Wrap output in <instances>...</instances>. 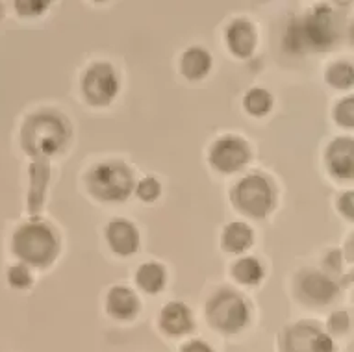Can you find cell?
Here are the masks:
<instances>
[{"label":"cell","mask_w":354,"mask_h":352,"mask_svg":"<svg viewBox=\"0 0 354 352\" xmlns=\"http://www.w3.org/2000/svg\"><path fill=\"white\" fill-rule=\"evenodd\" d=\"M13 252L32 266H48L58 254V239L47 225L34 221L15 232Z\"/></svg>","instance_id":"7a4b0ae2"},{"label":"cell","mask_w":354,"mask_h":352,"mask_svg":"<svg viewBox=\"0 0 354 352\" xmlns=\"http://www.w3.org/2000/svg\"><path fill=\"white\" fill-rule=\"evenodd\" d=\"M32 174V185H30V212L37 214L43 204V196H45V187L48 182V165L45 160H37L32 163L30 167Z\"/></svg>","instance_id":"2e32d148"},{"label":"cell","mask_w":354,"mask_h":352,"mask_svg":"<svg viewBox=\"0 0 354 352\" xmlns=\"http://www.w3.org/2000/svg\"><path fill=\"white\" fill-rule=\"evenodd\" d=\"M328 84L337 89H345L354 84V67L348 64H334L326 73Z\"/></svg>","instance_id":"7402d4cb"},{"label":"cell","mask_w":354,"mask_h":352,"mask_svg":"<svg viewBox=\"0 0 354 352\" xmlns=\"http://www.w3.org/2000/svg\"><path fill=\"white\" fill-rule=\"evenodd\" d=\"M351 248H353V256H354V239H353V243H351Z\"/></svg>","instance_id":"4dcf8cb0"},{"label":"cell","mask_w":354,"mask_h":352,"mask_svg":"<svg viewBox=\"0 0 354 352\" xmlns=\"http://www.w3.org/2000/svg\"><path fill=\"white\" fill-rule=\"evenodd\" d=\"M334 39V24H332V15L328 8H319L315 10L314 15H310L295 26H291L286 37L288 48L302 53L308 48H326Z\"/></svg>","instance_id":"3957f363"},{"label":"cell","mask_w":354,"mask_h":352,"mask_svg":"<svg viewBox=\"0 0 354 352\" xmlns=\"http://www.w3.org/2000/svg\"><path fill=\"white\" fill-rule=\"evenodd\" d=\"M209 323L227 334H234L245 326L249 319V308L239 295L232 291H221L208 302L206 308Z\"/></svg>","instance_id":"5b68a950"},{"label":"cell","mask_w":354,"mask_h":352,"mask_svg":"<svg viewBox=\"0 0 354 352\" xmlns=\"http://www.w3.org/2000/svg\"><path fill=\"white\" fill-rule=\"evenodd\" d=\"M209 67H212V58L203 48H189L182 58V73L189 80H198V78L206 76Z\"/></svg>","instance_id":"e0dca14e"},{"label":"cell","mask_w":354,"mask_h":352,"mask_svg":"<svg viewBox=\"0 0 354 352\" xmlns=\"http://www.w3.org/2000/svg\"><path fill=\"white\" fill-rule=\"evenodd\" d=\"M8 278H10V284H12L13 288H17V289L28 288L30 284H32V277H30L28 269H26L24 266L12 267L10 272H8Z\"/></svg>","instance_id":"d4e9b609"},{"label":"cell","mask_w":354,"mask_h":352,"mask_svg":"<svg viewBox=\"0 0 354 352\" xmlns=\"http://www.w3.org/2000/svg\"><path fill=\"white\" fill-rule=\"evenodd\" d=\"M193 326L192 315L186 304L182 302H171L163 308L162 312V328L171 335H180L189 332Z\"/></svg>","instance_id":"4fadbf2b"},{"label":"cell","mask_w":354,"mask_h":352,"mask_svg":"<svg viewBox=\"0 0 354 352\" xmlns=\"http://www.w3.org/2000/svg\"><path fill=\"white\" fill-rule=\"evenodd\" d=\"M0 15H2V8H0Z\"/></svg>","instance_id":"1f68e13d"},{"label":"cell","mask_w":354,"mask_h":352,"mask_svg":"<svg viewBox=\"0 0 354 352\" xmlns=\"http://www.w3.org/2000/svg\"><path fill=\"white\" fill-rule=\"evenodd\" d=\"M160 184H158V180L156 178H143L138 184V195H140L141 201H147V203H152V201H156L158 195H160Z\"/></svg>","instance_id":"cb8c5ba5"},{"label":"cell","mask_w":354,"mask_h":352,"mask_svg":"<svg viewBox=\"0 0 354 352\" xmlns=\"http://www.w3.org/2000/svg\"><path fill=\"white\" fill-rule=\"evenodd\" d=\"M47 6L48 2H43V0H19V2H15V8L21 15H39L47 10Z\"/></svg>","instance_id":"484cf974"},{"label":"cell","mask_w":354,"mask_h":352,"mask_svg":"<svg viewBox=\"0 0 354 352\" xmlns=\"http://www.w3.org/2000/svg\"><path fill=\"white\" fill-rule=\"evenodd\" d=\"M140 308L136 295L128 288H113L108 295V312L117 319L134 317Z\"/></svg>","instance_id":"5bb4252c"},{"label":"cell","mask_w":354,"mask_h":352,"mask_svg":"<svg viewBox=\"0 0 354 352\" xmlns=\"http://www.w3.org/2000/svg\"><path fill=\"white\" fill-rule=\"evenodd\" d=\"M234 277L238 278L241 284L252 286V284L260 282L261 277H263V269L254 258H243L234 266Z\"/></svg>","instance_id":"ffe728a7"},{"label":"cell","mask_w":354,"mask_h":352,"mask_svg":"<svg viewBox=\"0 0 354 352\" xmlns=\"http://www.w3.org/2000/svg\"><path fill=\"white\" fill-rule=\"evenodd\" d=\"M234 203L239 210L252 217H263L273 206V191L266 178L258 174H250L236 185Z\"/></svg>","instance_id":"8992f818"},{"label":"cell","mask_w":354,"mask_h":352,"mask_svg":"<svg viewBox=\"0 0 354 352\" xmlns=\"http://www.w3.org/2000/svg\"><path fill=\"white\" fill-rule=\"evenodd\" d=\"M227 39L230 50H232L236 56H239V58H247V56H250V53L254 50V28H252V24L247 23V21H236V23H232V26L228 28Z\"/></svg>","instance_id":"7c38bea8"},{"label":"cell","mask_w":354,"mask_h":352,"mask_svg":"<svg viewBox=\"0 0 354 352\" xmlns=\"http://www.w3.org/2000/svg\"><path fill=\"white\" fill-rule=\"evenodd\" d=\"M326 163L339 178H354V139H336L326 150Z\"/></svg>","instance_id":"9c48e42d"},{"label":"cell","mask_w":354,"mask_h":352,"mask_svg":"<svg viewBox=\"0 0 354 352\" xmlns=\"http://www.w3.org/2000/svg\"><path fill=\"white\" fill-rule=\"evenodd\" d=\"M67 128L53 113H37L30 117L23 128V147L35 160H45L64 147Z\"/></svg>","instance_id":"6da1fadb"},{"label":"cell","mask_w":354,"mask_h":352,"mask_svg":"<svg viewBox=\"0 0 354 352\" xmlns=\"http://www.w3.org/2000/svg\"><path fill=\"white\" fill-rule=\"evenodd\" d=\"M314 352H334V343L330 337L319 332L314 341Z\"/></svg>","instance_id":"f1b7e54d"},{"label":"cell","mask_w":354,"mask_h":352,"mask_svg":"<svg viewBox=\"0 0 354 352\" xmlns=\"http://www.w3.org/2000/svg\"><path fill=\"white\" fill-rule=\"evenodd\" d=\"M89 189L100 201H124L132 193V174L121 163H100L87 178Z\"/></svg>","instance_id":"277c9868"},{"label":"cell","mask_w":354,"mask_h":352,"mask_svg":"<svg viewBox=\"0 0 354 352\" xmlns=\"http://www.w3.org/2000/svg\"><path fill=\"white\" fill-rule=\"evenodd\" d=\"M299 289H301L302 297L308 302H314V304H326L337 293L336 284L323 275H317V272H310L302 278Z\"/></svg>","instance_id":"8fae6325"},{"label":"cell","mask_w":354,"mask_h":352,"mask_svg":"<svg viewBox=\"0 0 354 352\" xmlns=\"http://www.w3.org/2000/svg\"><path fill=\"white\" fill-rule=\"evenodd\" d=\"M182 352H212V349L206 343H203V341H192V343H187L184 346Z\"/></svg>","instance_id":"f546056e"},{"label":"cell","mask_w":354,"mask_h":352,"mask_svg":"<svg viewBox=\"0 0 354 352\" xmlns=\"http://www.w3.org/2000/svg\"><path fill=\"white\" fill-rule=\"evenodd\" d=\"M319 330L312 324H297L288 330L284 340L286 352H314V341Z\"/></svg>","instance_id":"9a60e30c"},{"label":"cell","mask_w":354,"mask_h":352,"mask_svg":"<svg viewBox=\"0 0 354 352\" xmlns=\"http://www.w3.org/2000/svg\"><path fill=\"white\" fill-rule=\"evenodd\" d=\"M249 160V149L243 139L225 138L219 139L209 152V162L217 171L223 173H234L247 163Z\"/></svg>","instance_id":"ba28073f"},{"label":"cell","mask_w":354,"mask_h":352,"mask_svg":"<svg viewBox=\"0 0 354 352\" xmlns=\"http://www.w3.org/2000/svg\"><path fill=\"white\" fill-rule=\"evenodd\" d=\"M273 106V98L266 89H250L245 97V110L252 115H263Z\"/></svg>","instance_id":"44dd1931"},{"label":"cell","mask_w":354,"mask_h":352,"mask_svg":"<svg viewBox=\"0 0 354 352\" xmlns=\"http://www.w3.org/2000/svg\"><path fill=\"white\" fill-rule=\"evenodd\" d=\"M336 121L342 127L354 128V97L343 98L342 102L336 106Z\"/></svg>","instance_id":"603a6c76"},{"label":"cell","mask_w":354,"mask_h":352,"mask_svg":"<svg viewBox=\"0 0 354 352\" xmlns=\"http://www.w3.org/2000/svg\"><path fill=\"white\" fill-rule=\"evenodd\" d=\"M138 284L147 293H158L165 284V271L158 263H145L138 271Z\"/></svg>","instance_id":"d6986e66"},{"label":"cell","mask_w":354,"mask_h":352,"mask_svg":"<svg viewBox=\"0 0 354 352\" xmlns=\"http://www.w3.org/2000/svg\"><path fill=\"white\" fill-rule=\"evenodd\" d=\"M106 236H108L110 247L115 250L117 254H132L138 250V245H140L138 230L128 221H111L108 225V230H106Z\"/></svg>","instance_id":"30bf717a"},{"label":"cell","mask_w":354,"mask_h":352,"mask_svg":"<svg viewBox=\"0 0 354 352\" xmlns=\"http://www.w3.org/2000/svg\"><path fill=\"white\" fill-rule=\"evenodd\" d=\"M252 243V232L243 223H232L223 234V245L230 252H241Z\"/></svg>","instance_id":"ac0fdd59"},{"label":"cell","mask_w":354,"mask_h":352,"mask_svg":"<svg viewBox=\"0 0 354 352\" xmlns=\"http://www.w3.org/2000/svg\"><path fill=\"white\" fill-rule=\"evenodd\" d=\"M84 95L95 106L110 104L119 91V80L115 71L108 64H97L87 71L82 84Z\"/></svg>","instance_id":"52a82bcc"},{"label":"cell","mask_w":354,"mask_h":352,"mask_svg":"<svg viewBox=\"0 0 354 352\" xmlns=\"http://www.w3.org/2000/svg\"><path fill=\"white\" fill-rule=\"evenodd\" d=\"M339 210H342V214L345 215V217L354 221V191L345 193V195L339 198Z\"/></svg>","instance_id":"4316f807"},{"label":"cell","mask_w":354,"mask_h":352,"mask_svg":"<svg viewBox=\"0 0 354 352\" xmlns=\"http://www.w3.org/2000/svg\"><path fill=\"white\" fill-rule=\"evenodd\" d=\"M348 326V317H347V313H343V312H337L334 313L330 317V328L334 330V332H345Z\"/></svg>","instance_id":"83f0119b"}]
</instances>
